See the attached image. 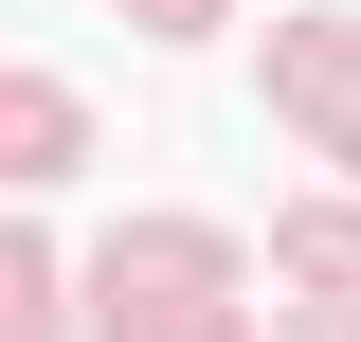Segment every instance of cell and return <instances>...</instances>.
Here are the masks:
<instances>
[{
    "label": "cell",
    "mask_w": 361,
    "mask_h": 342,
    "mask_svg": "<svg viewBox=\"0 0 361 342\" xmlns=\"http://www.w3.org/2000/svg\"><path fill=\"white\" fill-rule=\"evenodd\" d=\"M90 289H109V342H127V324H199V306L235 289V234H180V216H163V234H109Z\"/></svg>",
    "instance_id": "1"
},
{
    "label": "cell",
    "mask_w": 361,
    "mask_h": 342,
    "mask_svg": "<svg viewBox=\"0 0 361 342\" xmlns=\"http://www.w3.org/2000/svg\"><path fill=\"white\" fill-rule=\"evenodd\" d=\"M271 90H289V127H307V144H361V18H289Z\"/></svg>",
    "instance_id": "2"
},
{
    "label": "cell",
    "mask_w": 361,
    "mask_h": 342,
    "mask_svg": "<svg viewBox=\"0 0 361 342\" xmlns=\"http://www.w3.org/2000/svg\"><path fill=\"white\" fill-rule=\"evenodd\" d=\"M73 163H90V108L54 72H0V180H73Z\"/></svg>",
    "instance_id": "3"
},
{
    "label": "cell",
    "mask_w": 361,
    "mask_h": 342,
    "mask_svg": "<svg viewBox=\"0 0 361 342\" xmlns=\"http://www.w3.org/2000/svg\"><path fill=\"white\" fill-rule=\"evenodd\" d=\"M0 342H54V270L18 253V234H0Z\"/></svg>",
    "instance_id": "4"
},
{
    "label": "cell",
    "mask_w": 361,
    "mask_h": 342,
    "mask_svg": "<svg viewBox=\"0 0 361 342\" xmlns=\"http://www.w3.org/2000/svg\"><path fill=\"white\" fill-rule=\"evenodd\" d=\"M145 18H163V37H199V18H217V0H145Z\"/></svg>",
    "instance_id": "5"
}]
</instances>
